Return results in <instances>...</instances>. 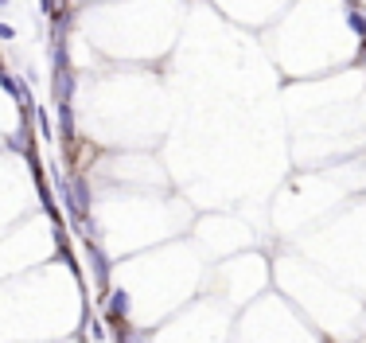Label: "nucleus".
Masks as SVG:
<instances>
[{"mask_svg": "<svg viewBox=\"0 0 366 343\" xmlns=\"http://www.w3.org/2000/svg\"><path fill=\"white\" fill-rule=\"evenodd\" d=\"M86 261H90V273H94V285H98L101 293L109 289V258L101 250L98 238H86Z\"/></svg>", "mask_w": 366, "mask_h": 343, "instance_id": "nucleus-1", "label": "nucleus"}, {"mask_svg": "<svg viewBox=\"0 0 366 343\" xmlns=\"http://www.w3.org/2000/svg\"><path fill=\"white\" fill-rule=\"evenodd\" d=\"M75 67H55V75H51V101H75Z\"/></svg>", "mask_w": 366, "mask_h": 343, "instance_id": "nucleus-2", "label": "nucleus"}, {"mask_svg": "<svg viewBox=\"0 0 366 343\" xmlns=\"http://www.w3.org/2000/svg\"><path fill=\"white\" fill-rule=\"evenodd\" d=\"M106 316L109 320H129L133 316V297L125 289H106Z\"/></svg>", "mask_w": 366, "mask_h": 343, "instance_id": "nucleus-3", "label": "nucleus"}, {"mask_svg": "<svg viewBox=\"0 0 366 343\" xmlns=\"http://www.w3.org/2000/svg\"><path fill=\"white\" fill-rule=\"evenodd\" d=\"M55 118H58V133L67 137H75V109H70V101H55Z\"/></svg>", "mask_w": 366, "mask_h": 343, "instance_id": "nucleus-4", "label": "nucleus"}, {"mask_svg": "<svg viewBox=\"0 0 366 343\" xmlns=\"http://www.w3.org/2000/svg\"><path fill=\"white\" fill-rule=\"evenodd\" d=\"M347 27H351V32H355L358 39L366 43V16H362L358 8H347Z\"/></svg>", "mask_w": 366, "mask_h": 343, "instance_id": "nucleus-5", "label": "nucleus"}, {"mask_svg": "<svg viewBox=\"0 0 366 343\" xmlns=\"http://www.w3.org/2000/svg\"><path fill=\"white\" fill-rule=\"evenodd\" d=\"M35 121H39V133H43V141H51V137H55V125H51V113H47V109H35Z\"/></svg>", "mask_w": 366, "mask_h": 343, "instance_id": "nucleus-6", "label": "nucleus"}, {"mask_svg": "<svg viewBox=\"0 0 366 343\" xmlns=\"http://www.w3.org/2000/svg\"><path fill=\"white\" fill-rule=\"evenodd\" d=\"M67 0H39V8H43V16H55L58 8H63Z\"/></svg>", "mask_w": 366, "mask_h": 343, "instance_id": "nucleus-7", "label": "nucleus"}, {"mask_svg": "<svg viewBox=\"0 0 366 343\" xmlns=\"http://www.w3.org/2000/svg\"><path fill=\"white\" fill-rule=\"evenodd\" d=\"M16 39V27L12 24H4V20H0V43H12Z\"/></svg>", "mask_w": 366, "mask_h": 343, "instance_id": "nucleus-8", "label": "nucleus"}, {"mask_svg": "<svg viewBox=\"0 0 366 343\" xmlns=\"http://www.w3.org/2000/svg\"><path fill=\"white\" fill-rule=\"evenodd\" d=\"M8 4H12V0H0V8H8Z\"/></svg>", "mask_w": 366, "mask_h": 343, "instance_id": "nucleus-9", "label": "nucleus"}]
</instances>
